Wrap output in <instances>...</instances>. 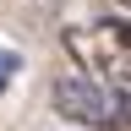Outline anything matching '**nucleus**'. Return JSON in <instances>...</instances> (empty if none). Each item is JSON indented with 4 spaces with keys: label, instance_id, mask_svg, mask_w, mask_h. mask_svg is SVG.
<instances>
[{
    "label": "nucleus",
    "instance_id": "nucleus-1",
    "mask_svg": "<svg viewBox=\"0 0 131 131\" xmlns=\"http://www.w3.org/2000/svg\"><path fill=\"white\" fill-rule=\"evenodd\" d=\"M66 49H71V60L82 66V77L131 93V22L71 27V33H66Z\"/></svg>",
    "mask_w": 131,
    "mask_h": 131
},
{
    "label": "nucleus",
    "instance_id": "nucleus-2",
    "mask_svg": "<svg viewBox=\"0 0 131 131\" xmlns=\"http://www.w3.org/2000/svg\"><path fill=\"white\" fill-rule=\"evenodd\" d=\"M55 109H60V120H77V126H88V131H131V93L120 88H104V82H93V77H60L55 82Z\"/></svg>",
    "mask_w": 131,
    "mask_h": 131
},
{
    "label": "nucleus",
    "instance_id": "nucleus-3",
    "mask_svg": "<svg viewBox=\"0 0 131 131\" xmlns=\"http://www.w3.org/2000/svg\"><path fill=\"white\" fill-rule=\"evenodd\" d=\"M16 66H22V55H16V49H0V93H6V82H11Z\"/></svg>",
    "mask_w": 131,
    "mask_h": 131
}]
</instances>
